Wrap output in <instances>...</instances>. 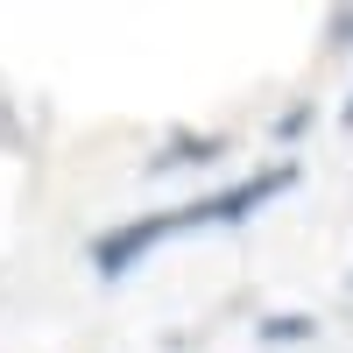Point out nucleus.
I'll use <instances>...</instances> for the list:
<instances>
[{
    "label": "nucleus",
    "instance_id": "obj_1",
    "mask_svg": "<svg viewBox=\"0 0 353 353\" xmlns=\"http://www.w3.org/2000/svg\"><path fill=\"white\" fill-rule=\"evenodd\" d=\"M297 176H304V170L283 156V163H261L254 176H226V184L198 191V198H184V205H163V212H149V219H121V226H106L99 241H92V269H99L106 283H121V276H134L163 241H184V233H212V226L254 219L261 205L283 198Z\"/></svg>",
    "mask_w": 353,
    "mask_h": 353
},
{
    "label": "nucleus",
    "instance_id": "obj_2",
    "mask_svg": "<svg viewBox=\"0 0 353 353\" xmlns=\"http://www.w3.org/2000/svg\"><path fill=\"white\" fill-rule=\"evenodd\" d=\"M233 149V141L226 134H212V128H170L163 141H156V149H149V176H176V170H205V163H219Z\"/></svg>",
    "mask_w": 353,
    "mask_h": 353
},
{
    "label": "nucleus",
    "instance_id": "obj_3",
    "mask_svg": "<svg viewBox=\"0 0 353 353\" xmlns=\"http://www.w3.org/2000/svg\"><path fill=\"white\" fill-rule=\"evenodd\" d=\"M254 339H261V346H311V339H318V318H311V311H269V318L254 325Z\"/></svg>",
    "mask_w": 353,
    "mask_h": 353
},
{
    "label": "nucleus",
    "instance_id": "obj_4",
    "mask_svg": "<svg viewBox=\"0 0 353 353\" xmlns=\"http://www.w3.org/2000/svg\"><path fill=\"white\" fill-rule=\"evenodd\" d=\"M311 121H318V113H311L304 99H290V106H283V121H276V141H297V134H304Z\"/></svg>",
    "mask_w": 353,
    "mask_h": 353
},
{
    "label": "nucleus",
    "instance_id": "obj_5",
    "mask_svg": "<svg viewBox=\"0 0 353 353\" xmlns=\"http://www.w3.org/2000/svg\"><path fill=\"white\" fill-rule=\"evenodd\" d=\"M325 36H332V43H353V8H332V21H325Z\"/></svg>",
    "mask_w": 353,
    "mask_h": 353
},
{
    "label": "nucleus",
    "instance_id": "obj_6",
    "mask_svg": "<svg viewBox=\"0 0 353 353\" xmlns=\"http://www.w3.org/2000/svg\"><path fill=\"white\" fill-rule=\"evenodd\" d=\"M339 121H346V128H353V92H346V106H339Z\"/></svg>",
    "mask_w": 353,
    "mask_h": 353
},
{
    "label": "nucleus",
    "instance_id": "obj_7",
    "mask_svg": "<svg viewBox=\"0 0 353 353\" xmlns=\"http://www.w3.org/2000/svg\"><path fill=\"white\" fill-rule=\"evenodd\" d=\"M346 290H353V276H346Z\"/></svg>",
    "mask_w": 353,
    "mask_h": 353
}]
</instances>
